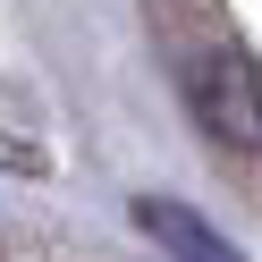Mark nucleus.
<instances>
[{"instance_id":"obj_1","label":"nucleus","mask_w":262,"mask_h":262,"mask_svg":"<svg viewBox=\"0 0 262 262\" xmlns=\"http://www.w3.org/2000/svg\"><path fill=\"white\" fill-rule=\"evenodd\" d=\"M178 85H186V110L203 119L211 144L262 152V68L228 34H178Z\"/></svg>"},{"instance_id":"obj_2","label":"nucleus","mask_w":262,"mask_h":262,"mask_svg":"<svg viewBox=\"0 0 262 262\" xmlns=\"http://www.w3.org/2000/svg\"><path fill=\"white\" fill-rule=\"evenodd\" d=\"M136 228L161 245V254H178V262H245L228 237H211V220H194V211L169 203V194H144V203H136Z\"/></svg>"}]
</instances>
